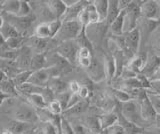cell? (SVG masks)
<instances>
[{"label":"cell","mask_w":160,"mask_h":134,"mask_svg":"<svg viewBox=\"0 0 160 134\" xmlns=\"http://www.w3.org/2000/svg\"><path fill=\"white\" fill-rule=\"evenodd\" d=\"M116 108L126 120L135 124L136 126L144 129L146 124H148L143 120L139 103L136 99H131L126 102H117Z\"/></svg>","instance_id":"obj_1"},{"label":"cell","mask_w":160,"mask_h":134,"mask_svg":"<svg viewBox=\"0 0 160 134\" xmlns=\"http://www.w3.org/2000/svg\"><path fill=\"white\" fill-rule=\"evenodd\" d=\"M11 114L12 119L28 124H34L39 119L37 110L27 101H18L12 109Z\"/></svg>","instance_id":"obj_2"},{"label":"cell","mask_w":160,"mask_h":134,"mask_svg":"<svg viewBox=\"0 0 160 134\" xmlns=\"http://www.w3.org/2000/svg\"><path fill=\"white\" fill-rule=\"evenodd\" d=\"M83 26L78 20L62 22V26L60 28L57 35L54 37L56 42L61 43L70 40H76L79 34L83 30Z\"/></svg>","instance_id":"obj_3"},{"label":"cell","mask_w":160,"mask_h":134,"mask_svg":"<svg viewBox=\"0 0 160 134\" xmlns=\"http://www.w3.org/2000/svg\"><path fill=\"white\" fill-rule=\"evenodd\" d=\"M79 49L80 46L76 40H70L59 43L55 48V52L71 65H75L77 64Z\"/></svg>","instance_id":"obj_4"},{"label":"cell","mask_w":160,"mask_h":134,"mask_svg":"<svg viewBox=\"0 0 160 134\" xmlns=\"http://www.w3.org/2000/svg\"><path fill=\"white\" fill-rule=\"evenodd\" d=\"M140 4H141L140 1H132L130 6L125 10L123 34H126L134 30L135 28H137L138 20L141 17V14H140Z\"/></svg>","instance_id":"obj_5"},{"label":"cell","mask_w":160,"mask_h":134,"mask_svg":"<svg viewBox=\"0 0 160 134\" xmlns=\"http://www.w3.org/2000/svg\"><path fill=\"white\" fill-rule=\"evenodd\" d=\"M55 76H60V73L55 67H45L31 73L27 83L40 87H47L49 81Z\"/></svg>","instance_id":"obj_6"},{"label":"cell","mask_w":160,"mask_h":134,"mask_svg":"<svg viewBox=\"0 0 160 134\" xmlns=\"http://www.w3.org/2000/svg\"><path fill=\"white\" fill-rule=\"evenodd\" d=\"M136 100L139 103L140 111H141V116L143 118V120L148 124L154 122L157 113L155 111V109L152 105L151 101H150L148 94L145 89L139 92V94L136 97Z\"/></svg>","instance_id":"obj_7"},{"label":"cell","mask_w":160,"mask_h":134,"mask_svg":"<svg viewBox=\"0 0 160 134\" xmlns=\"http://www.w3.org/2000/svg\"><path fill=\"white\" fill-rule=\"evenodd\" d=\"M125 46H126V56L129 58V60L133 59L136 56V53L139 50L140 43H141V32L140 29L137 27L134 30L130 31L126 34H123Z\"/></svg>","instance_id":"obj_8"},{"label":"cell","mask_w":160,"mask_h":134,"mask_svg":"<svg viewBox=\"0 0 160 134\" xmlns=\"http://www.w3.org/2000/svg\"><path fill=\"white\" fill-rule=\"evenodd\" d=\"M86 73L88 77L91 79L93 82L99 83L106 79V72H105V66H104V60H100L99 58H93L92 64L88 67Z\"/></svg>","instance_id":"obj_9"},{"label":"cell","mask_w":160,"mask_h":134,"mask_svg":"<svg viewBox=\"0 0 160 134\" xmlns=\"http://www.w3.org/2000/svg\"><path fill=\"white\" fill-rule=\"evenodd\" d=\"M108 24L106 22H100L97 24H91L85 27V33H86L87 38L90 40L91 44H94V40H96V43L98 44L102 40L105 33L108 31Z\"/></svg>","instance_id":"obj_10"},{"label":"cell","mask_w":160,"mask_h":134,"mask_svg":"<svg viewBox=\"0 0 160 134\" xmlns=\"http://www.w3.org/2000/svg\"><path fill=\"white\" fill-rule=\"evenodd\" d=\"M159 67H160V58L155 55L153 52L149 51L146 54V58H145V62L141 73L150 80L151 77L153 76V74L156 72V70Z\"/></svg>","instance_id":"obj_11"},{"label":"cell","mask_w":160,"mask_h":134,"mask_svg":"<svg viewBox=\"0 0 160 134\" xmlns=\"http://www.w3.org/2000/svg\"><path fill=\"white\" fill-rule=\"evenodd\" d=\"M89 3H90V1H82V0H79L75 5H73L71 7H67L64 15L62 16V18L60 19V20L62 22L78 20L80 13L82 12L83 9L86 7Z\"/></svg>","instance_id":"obj_12"},{"label":"cell","mask_w":160,"mask_h":134,"mask_svg":"<svg viewBox=\"0 0 160 134\" xmlns=\"http://www.w3.org/2000/svg\"><path fill=\"white\" fill-rule=\"evenodd\" d=\"M99 117V122L101 125V129L104 131L108 129L109 127H111L115 125L116 123H118V114L117 111H111V112H103L101 113Z\"/></svg>","instance_id":"obj_13"},{"label":"cell","mask_w":160,"mask_h":134,"mask_svg":"<svg viewBox=\"0 0 160 134\" xmlns=\"http://www.w3.org/2000/svg\"><path fill=\"white\" fill-rule=\"evenodd\" d=\"M47 88L56 96L60 93L68 91V84L65 83L60 76H55L49 81Z\"/></svg>","instance_id":"obj_14"},{"label":"cell","mask_w":160,"mask_h":134,"mask_svg":"<svg viewBox=\"0 0 160 134\" xmlns=\"http://www.w3.org/2000/svg\"><path fill=\"white\" fill-rule=\"evenodd\" d=\"M47 6L49 8L50 12L52 13V15L55 17V19H61L64 15L65 11H66V5L63 3V1L60 0H52V1H47L46 2Z\"/></svg>","instance_id":"obj_15"},{"label":"cell","mask_w":160,"mask_h":134,"mask_svg":"<svg viewBox=\"0 0 160 134\" xmlns=\"http://www.w3.org/2000/svg\"><path fill=\"white\" fill-rule=\"evenodd\" d=\"M99 115H92V116H86L83 121L81 122L83 125L85 126V128L90 133H95L98 134L100 132H102L103 130L101 129V125H100L99 122Z\"/></svg>","instance_id":"obj_16"},{"label":"cell","mask_w":160,"mask_h":134,"mask_svg":"<svg viewBox=\"0 0 160 134\" xmlns=\"http://www.w3.org/2000/svg\"><path fill=\"white\" fill-rule=\"evenodd\" d=\"M26 99V101L32 105L36 110H41V109H46L48 106V103L46 101V99L44 98L42 94L39 93H35L31 94V95H28L26 97H24Z\"/></svg>","instance_id":"obj_17"},{"label":"cell","mask_w":160,"mask_h":134,"mask_svg":"<svg viewBox=\"0 0 160 134\" xmlns=\"http://www.w3.org/2000/svg\"><path fill=\"white\" fill-rule=\"evenodd\" d=\"M124 15L125 10L121 11L119 16L115 19L112 24H110L108 28V32L113 36H121L123 35V26H124Z\"/></svg>","instance_id":"obj_18"},{"label":"cell","mask_w":160,"mask_h":134,"mask_svg":"<svg viewBox=\"0 0 160 134\" xmlns=\"http://www.w3.org/2000/svg\"><path fill=\"white\" fill-rule=\"evenodd\" d=\"M31 126H32V124L24 123L21 121L15 120V119H10L7 122V126L5 129H7V130L12 132L13 134H23Z\"/></svg>","instance_id":"obj_19"},{"label":"cell","mask_w":160,"mask_h":134,"mask_svg":"<svg viewBox=\"0 0 160 134\" xmlns=\"http://www.w3.org/2000/svg\"><path fill=\"white\" fill-rule=\"evenodd\" d=\"M0 33H1V38L4 40L20 36L19 32L15 29L11 24L5 21V19L1 16V25H0Z\"/></svg>","instance_id":"obj_20"},{"label":"cell","mask_w":160,"mask_h":134,"mask_svg":"<svg viewBox=\"0 0 160 134\" xmlns=\"http://www.w3.org/2000/svg\"><path fill=\"white\" fill-rule=\"evenodd\" d=\"M47 67V58L45 53H36L32 55L31 59V66H30V71H37L40 69Z\"/></svg>","instance_id":"obj_21"},{"label":"cell","mask_w":160,"mask_h":134,"mask_svg":"<svg viewBox=\"0 0 160 134\" xmlns=\"http://www.w3.org/2000/svg\"><path fill=\"white\" fill-rule=\"evenodd\" d=\"M120 13H121V10H120V7H119V1H116V0H110L109 5H108L106 21H105L108 24V26L114 22V20L119 16Z\"/></svg>","instance_id":"obj_22"},{"label":"cell","mask_w":160,"mask_h":134,"mask_svg":"<svg viewBox=\"0 0 160 134\" xmlns=\"http://www.w3.org/2000/svg\"><path fill=\"white\" fill-rule=\"evenodd\" d=\"M33 35L40 39H53L51 30L49 27V22H41L34 28Z\"/></svg>","instance_id":"obj_23"},{"label":"cell","mask_w":160,"mask_h":134,"mask_svg":"<svg viewBox=\"0 0 160 134\" xmlns=\"http://www.w3.org/2000/svg\"><path fill=\"white\" fill-rule=\"evenodd\" d=\"M1 11L4 14H10V15H17L20 7V1L15 0H8V1H1Z\"/></svg>","instance_id":"obj_24"},{"label":"cell","mask_w":160,"mask_h":134,"mask_svg":"<svg viewBox=\"0 0 160 134\" xmlns=\"http://www.w3.org/2000/svg\"><path fill=\"white\" fill-rule=\"evenodd\" d=\"M89 104L86 100H82L75 106L66 109L63 113L67 116H79L80 114H83L86 110H88Z\"/></svg>","instance_id":"obj_25"},{"label":"cell","mask_w":160,"mask_h":134,"mask_svg":"<svg viewBox=\"0 0 160 134\" xmlns=\"http://www.w3.org/2000/svg\"><path fill=\"white\" fill-rule=\"evenodd\" d=\"M93 4L96 11L99 13L100 17H101V21L105 22L107 17L109 1H107V0H96V1H93Z\"/></svg>","instance_id":"obj_26"},{"label":"cell","mask_w":160,"mask_h":134,"mask_svg":"<svg viewBox=\"0 0 160 134\" xmlns=\"http://www.w3.org/2000/svg\"><path fill=\"white\" fill-rule=\"evenodd\" d=\"M31 73H32V71H21L20 73H18L17 75L12 79L15 86L19 87V86L23 85L24 83H27L30 78V75H31Z\"/></svg>","instance_id":"obj_27"},{"label":"cell","mask_w":160,"mask_h":134,"mask_svg":"<svg viewBox=\"0 0 160 134\" xmlns=\"http://www.w3.org/2000/svg\"><path fill=\"white\" fill-rule=\"evenodd\" d=\"M32 6L30 2L27 1H20V7H19V11L16 16L19 17H27L32 14Z\"/></svg>","instance_id":"obj_28"},{"label":"cell","mask_w":160,"mask_h":134,"mask_svg":"<svg viewBox=\"0 0 160 134\" xmlns=\"http://www.w3.org/2000/svg\"><path fill=\"white\" fill-rule=\"evenodd\" d=\"M47 110L51 114H53V115H55V116H59L60 114L64 112L63 107L61 106V104H60L59 101H57L56 99H54L53 101H51L48 104Z\"/></svg>","instance_id":"obj_29"},{"label":"cell","mask_w":160,"mask_h":134,"mask_svg":"<svg viewBox=\"0 0 160 134\" xmlns=\"http://www.w3.org/2000/svg\"><path fill=\"white\" fill-rule=\"evenodd\" d=\"M71 92L69 90L66 91V92H63V93H60L58 95L55 96V99H56L57 101H59V103L61 104V106L63 107V110L65 111L68 107V103H69V100H70V97H71Z\"/></svg>","instance_id":"obj_30"},{"label":"cell","mask_w":160,"mask_h":134,"mask_svg":"<svg viewBox=\"0 0 160 134\" xmlns=\"http://www.w3.org/2000/svg\"><path fill=\"white\" fill-rule=\"evenodd\" d=\"M60 131L62 134H74L73 133V129L70 122L68 121V119L66 118H61V121H60Z\"/></svg>","instance_id":"obj_31"},{"label":"cell","mask_w":160,"mask_h":134,"mask_svg":"<svg viewBox=\"0 0 160 134\" xmlns=\"http://www.w3.org/2000/svg\"><path fill=\"white\" fill-rule=\"evenodd\" d=\"M70 124L72 126L74 134H89V131L81 122H70Z\"/></svg>","instance_id":"obj_32"},{"label":"cell","mask_w":160,"mask_h":134,"mask_svg":"<svg viewBox=\"0 0 160 134\" xmlns=\"http://www.w3.org/2000/svg\"><path fill=\"white\" fill-rule=\"evenodd\" d=\"M106 132V134H126L125 130L123 129V127L120 125L119 123H116L115 125L109 127L106 130H104Z\"/></svg>","instance_id":"obj_33"},{"label":"cell","mask_w":160,"mask_h":134,"mask_svg":"<svg viewBox=\"0 0 160 134\" xmlns=\"http://www.w3.org/2000/svg\"><path fill=\"white\" fill-rule=\"evenodd\" d=\"M151 52L160 58V34L153 39L151 43Z\"/></svg>","instance_id":"obj_34"},{"label":"cell","mask_w":160,"mask_h":134,"mask_svg":"<svg viewBox=\"0 0 160 134\" xmlns=\"http://www.w3.org/2000/svg\"><path fill=\"white\" fill-rule=\"evenodd\" d=\"M81 88V84L77 82L76 80H71L68 83V90L72 94H78Z\"/></svg>","instance_id":"obj_35"},{"label":"cell","mask_w":160,"mask_h":134,"mask_svg":"<svg viewBox=\"0 0 160 134\" xmlns=\"http://www.w3.org/2000/svg\"><path fill=\"white\" fill-rule=\"evenodd\" d=\"M90 93H91L90 92V89L86 85H81L78 95L80 96V98H81L82 100H87V98L90 96Z\"/></svg>","instance_id":"obj_36"},{"label":"cell","mask_w":160,"mask_h":134,"mask_svg":"<svg viewBox=\"0 0 160 134\" xmlns=\"http://www.w3.org/2000/svg\"><path fill=\"white\" fill-rule=\"evenodd\" d=\"M82 99L80 98V96L78 94H71V97H70V100H69V103H68V108H71L73 106H75L76 104H78L79 102H81Z\"/></svg>","instance_id":"obj_37"},{"label":"cell","mask_w":160,"mask_h":134,"mask_svg":"<svg viewBox=\"0 0 160 134\" xmlns=\"http://www.w3.org/2000/svg\"><path fill=\"white\" fill-rule=\"evenodd\" d=\"M79 0H63V3L66 5V7H71L73 5H75Z\"/></svg>","instance_id":"obj_38"},{"label":"cell","mask_w":160,"mask_h":134,"mask_svg":"<svg viewBox=\"0 0 160 134\" xmlns=\"http://www.w3.org/2000/svg\"><path fill=\"white\" fill-rule=\"evenodd\" d=\"M151 80H160V67L157 69L156 72L153 74V76L151 77V79H150V81Z\"/></svg>","instance_id":"obj_39"},{"label":"cell","mask_w":160,"mask_h":134,"mask_svg":"<svg viewBox=\"0 0 160 134\" xmlns=\"http://www.w3.org/2000/svg\"><path fill=\"white\" fill-rule=\"evenodd\" d=\"M154 123H155V126H156V128L160 130V114H157V115H156V118H155Z\"/></svg>","instance_id":"obj_40"},{"label":"cell","mask_w":160,"mask_h":134,"mask_svg":"<svg viewBox=\"0 0 160 134\" xmlns=\"http://www.w3.org/2000/svg\"><path fill=\"white\" fill-rule=\"evenodd\" d=\"M2 134H13V133H12V132H10L9 130H7V129H4L3 132H2Z\"/></svg>","instance_id":"obj_41"},{"label":"cell","mask_w":160,"mask_h":134,"mask_svg":"<svg viewBox=\"0 0 160 134\" xmlns=\"http://www.w3.org/2000/svg\"><path fill=\"white\" fill-rule=\"evenodd\" d=\"M59 126H60V125L57 126V134H62L61 131H60V127H59Z\"/></svg>","instance_id":"obj_42"},{"label":"cell","mask_w":160,"mask_h":134,"mask_svg":"<svg viewBox=\"0 0 160 134\" xmlns=\"http://www.w3.org/2000/svg\"><path fill=\"white\" fill-rule=\"evenodd\" d=\"M89 134H95V133H90V132H89ZM98 134H106V132H105V131H102V132H100V133H98Z\"/></svg>","instance_id":"obj_43"}]
</instances>
